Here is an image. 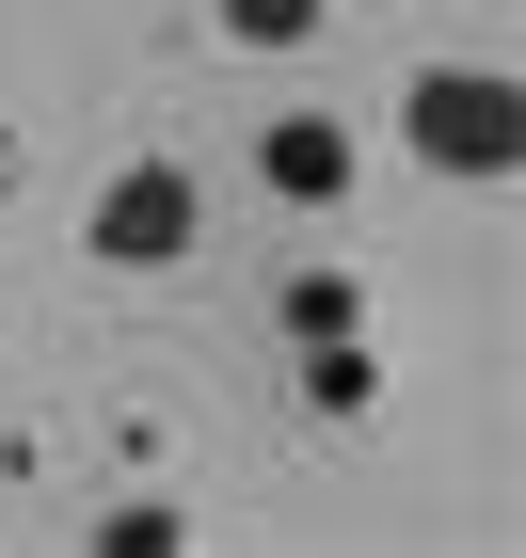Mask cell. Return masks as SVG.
Masks as SVG:
<instances>
[{
  "label": "cell",
  "instance_id": "6da1fadb",
  "mask_svg": "<svg viewBox=\"0 0 526 558\" xmlns=\"http://www.w3.org/2000/svg\"><path fill=\"white\" fill-rule=\"evenodd\" d=\"M399 129H415L431 175H511L526 160V96L494 81V64H431V81L399 96Z\"/></svg>",
  "mask_w": 526,
  "mask_h": 558
},
{
  "label": "cell",
  "instance_id": "7a4b0ae2",
  "mask_svg": "<svg viewBox=\"0 0 526 558\" xmlns=\"http://www.w3.org/2000/svg\"><path fill=\"white\" fill-rule=\"evenodd\" d=\"M192 240H208V192H192L175 160H129L112 192H96V256H129V271H175Z\"/></svg>",
  "mask_w": 526,
  "mask_h": 558
},
{
  "label": "cell",
  "instance_id": "3957f363",
  "mask_svg": "<svg viewBox=\"0 0 526 558\" xmlns=\"http://www.w3.org/2000/svg\"><path fill=\"white\" fill-rule=\"evenodd\" d=\"M256 175H271V208H351V129H335V112H271Z\"/></svg>",
  "mask_w": 526,
  "mask_h": 558
},
{
  "label": "cell",
  "instance_id": "277c9868",
  "mask_svg": "<svg viewBox=\"0 0 526 558\" xmlns=\"http://www.w3.org/2000/svg\"><path fill=\"white\" fill-rule=\"evenodd\" d=\"M367 384H383V367H367L351 336H304V399H319V415H367Z\"/></svg>",
  "mask_w": 526,
  "mask_h": 558
},
{
  "label": "cell",
  "instance_id": "5b68a950",
  "mask_svg": "<svg viewBox=\"0 0 526 558\" xmlns=\"http://www.w3.org/2000/svg\"><path fill=\"white\" fill-rule=\"evenodd\" d=\"M319 16H335V0H223V33H240V48H304Z\"/></svg>",
  "mask_w": 526,
  "mask_h": 558
}]
</instances>
